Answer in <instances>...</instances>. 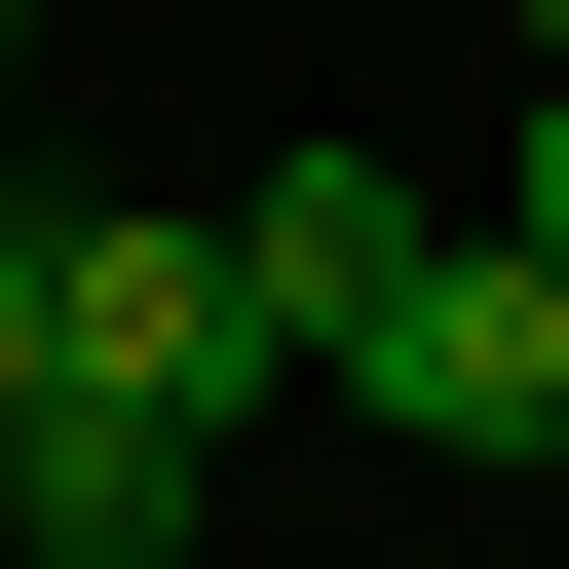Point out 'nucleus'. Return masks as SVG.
Wrapping results in <instances>:
<instances>
[{"mask_svg": "<svg viewBox=\"0 0 569 569\" xmlns=\"http://www.w3.org/2000/svg\"><path fill=\"white\" fill-rule=\"evenodd\" d=\"M39 342H77V418L228 456V418H266V266H228L190 190H77V228H39Z\"/></svg>", "mask_w": 569, "mask_h": 569, "instance_id": "f257e3e1", "label": "nucleus"}, {"mask_svg": "<svg viewBox=\"0 0 569 569\" xmlns=\"http://www.w3.org/2000/svg\"><path fill=\"white\" fill-rule=\"evenodd\" d=\"M342 418H380V456H569V266H531V228H456L418 305H380V380H342Z\"/></svg>", "mask_w": 569, "mask_h": 569, "instance_id": "f03ea898", "label": "nucleus"}, {"mask_svg": "<svg viewBox=\"0 0 569 569\" xmlns=\"http://www.w3.org/2000/svg\"><path fill=\"white\" fill-rule=\"evenodd\" d=\"M228 266H266V380H380V305H418L456 228H418L380 152H266V190H228Z\"/></svg>", "mask_w": 569, "mask_h": 569, "instance_id": "7ed1b4c3", "label": "nucleus"}, {"mask_svg": "<svg viewBox=\"0 0 569 569\" xmlns=\"http://www.w3.org/2000/svg\"><path fill=\"white\" fill-rule=\"evenodd\" d=\"M190 493H228V456H152V418H39V493H0V531H39V569H190Z\"/></svg>", "mask_w": 569, "mask_h": 569, "instance_id": "20e7f679", "label": "nucleus"}, {"mask_svg": "<svg viewBox=\"0 0 569 569\" xmlns=\"http://www.w3.org/2000/svg\"><path fill=\"white\" fill-rule=\"evenodd\" d=\"M39 418H77V342H39V228H0V493H39Z\"/></svg>", "mask_w": 569, "mask_h": 569, "instance_id": "39448f33", "label": "nucleus"}, {"mask_svg": "<svg viewBox=\"0 0 569 569\" xmlns=\"http://www.w3.org/2000/svg\"><path fill=\"white\" fill-rule=\"evenodd\" d=\"M493 228H531V266H569V77H531V190H493Z\"/></svg>", "mask_w": 569, "mask_h": 569, "instance_id": "423d86ee", "label": "nucleus"}, {"mask_svg": "<svg viewBox=\"0 0 569 569\" xmlns=\"http://www.w3.org/2000/svg\"><path fill=\"white\" fill-rule=\"evenodd\" d=\"M0 114H39V0H0Z\"/></svg>", "mask_w": 569, "mask_h": 569, "instance_id": "0eeeda50", "label": "nucleus"}, {"mask_svg": "<svg viewBox=\"0 0 569 569\" xmlns=\"http://www.w3.org/2000/svg\"><path fill=\"white\" fill-rule=\"evenodd\" d=\"M531 77H569V0H531Z\"/></svg>", "mask_w": 569, "mask_h": 569, "instance_id": "6e6552de", "label": "nucleus"}]
</instances>
